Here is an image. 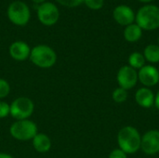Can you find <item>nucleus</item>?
I'll list each match as a JSON object with an SVG mask.
<instances>
[{
    "label": "nucleus",
    "instance_id": "nucleus-27",
    "mask_svg": "<svg viewBox=\"0 0 159 158\" xmlns=\"http://www.w3.org/2000/svg\"><path fill=\"white\" fill-rule=\"evenodd\" d=\"M138 1H140V2H142V3H145V4H147V3H151L152 1H154V0H138Z\"/></svg>",
    "mask_w": 159,
    "mask_h": 158
},
{
    "label": "nucleus",
    "instance_id": "nucleus-9",
    "mask_svg": "<svg viewBox=\"0 0 159 158\" xmlns=\"http://www.w3.org/2000/svg\"><path fill=\"white\" fill-rule=\"evenodd\" d=\"M141 150L148 156L159 153V130H149L142 136Z\"/></svg>",
    "mask_w": 159,
    "mask_h": 158
},
{
    "label": "nucleus",
    "instance_id": "nucleus-29",
    "mask_svg": "<svg viewBox=\"0 0 159 158\" xmlns=\"http://www.w3.org/2000/svg\"><path fill=\"white\" fill-rule=\"evenodd\" d=\"M158 71H159V67H158Z\"/></svg>",
    "mask_w": 159,
    "mask_h": 158
},
{
    "label": "nucleus",
    "instance_id": "nucleus-11",
    "mask_svg": "<svg viewBox=\"0 0 159 158\" xmlns=\"http://www.w3.org/2000/svg\"><path fill=\"white\" fill-rule=\"evenodd\" d=\"M135 12L127 5H119L113 10V18L121 26H128L135 21Z\"/></svg>",
    "mask_w": 159,
    "mask_h": 158
},
{
    "label": "nucleus",
    "instance_id": "nucleus-24",
    "mask_svg": "<svg viewBox=\"0 0 159 158\" xmlns=\"http://www.w3.org/2000/svg\"><path fill=\"white\" fill-rule=\"evenodd\" d=\"M155 106L159 110V90L155 97Z\"/></svg>",
    "mask_w": 159,
    "mask_h": 158
},
{
    "label": "nucleus",
    "instance_id": "nucleus-26",
    "mask_svg": "<svg viewBox=\"0 0 159 158\" xmlns=\"http://www.w3.org/2000/svg\"><path fill=\"white\" fill-rule=\"evenodd\" d=\"M34 3H35V4H42V3H44L45 2V0H32Z\"/></svg>",
    "mask_w": 159,
    "mask_h": 158
},
{
    "label": "nucleus",
    "instance_id": "nucleus-8",
    "mask_svg": "<svg viewBox=\"0 0 159 158\" xmlns=\"http://www.w3.org/2000/svg\"><path fill=\"white\" fill-rule=\"evenodd\" d=\"M116 80L120 88L126 90L131 89L138 82V72L129 65H124L118 70Z\"/></svg>",
    "mask_w": 159,
    "mask_h": 158
},
{
    "label": "nucleus",
    "instance_id": "nucleus-7",
    "mask_svg": "<svg viewBox=\"0 0 159 158\" xmlns=\"http://www.w3.org/2000/svg\"><path fill=\"white\" fill-rule=\"evenodd\" d=\"M37 17L42 24L51 26L58 21L60 18V11L53 3L44 2L37 7Z\"/></svg>",
    "mask_w": 159,
    "mask_h": 158
},
{
    "label": "nucleus",
    "instance_id": "nucleus-3",
    "mask_svg": "<svg viewBox=\"0 0 159 158\" xmlns=\"http://www.w3.org/2000/svg\"><path fill=\"white\" fill-rule=\"evenodd\" d=\"M29 58L35 66L42 69L51 68L57 61L56 52L47 45H37L33 47Z\"/></svg>",
    "mask_w": 159,
    "mask_h": 158
},
{
    "label": "nucleus",
    "instance_id": "nucleus-20",
    "mask_svg": "<svg viewBox=\"0 0 159 158\" xmlns=\"http://www.w3.org/2000/svg\"><path fill=\"white\" fill-rule=\"evenodd\" d=\"M84 3L90 9L98 10L103 7V0H84Z\"/></svg>",
    "mask_w": 159,
    "mask_h": 158
},
{
    "label": "nucleus",
    "instance_id": "nucleus-2",
    "mask_svg": "<svg viewBox=\"0 0 159 158\" xmlns=\"http://www.w3.org/2000/svg\"><path fill=\"white\" fill-rule=\"evenodd\" d=\"M136 24L142 30L153 31L159 28V7L156 5H144L135 16Z\"/></svg>",
    "mask_w": 159,
    "mask_h": 158
},
{
    "label": "nucleus",
    "instance_id": "nucleus-6",
    "mask_svg": "<svg viewBox=\"0 0 159 158\" xmlns=\"http://www.w3.org/2000/svg\"><path fill=\"white\" fill-rule=\"evenodd\" d=\"M7 17L15 25L23 26L28 23L31 13L25 3L21 1H14L7 7Z\"/></svg>",
    "mask_w": 159,
    "mask_h": 158
},
{
    "label": "nucleus",
    "instance_id": "nucleus-14",
    "mask_svg": "<svg viewBox=\"0 0 159 158\" xmlns=\"http://www.w3.org/2000/svg\"><path fill=\"white\" fill-rule=\"evenodd\" d=\"M33 141V147L34 149L40 154H45L49 152L52 146V142L50 138L45 133H37Z\"/></svg>",
    "mask_w": 159,
    "mask_h": 158
},
{
    "label": "nucleus",
    "instance_id": "nucleus-18",
    "mask_svg": "<svg viewBox=\"0 0 159 158\" xmlns=\"http://www.w3.org/2000/svg\"><path fill=\"white\" fill-rule=\"evenodd\" d=\"M128 90L118 87L116 88L113 93H112V99L116 103H122V102H125L128 99Z\"/></svg>",
    "mask_w": 159,
    "mask_h": 158
},
{
    "label": "nucleus",
    "instance_id": "nucleus-25",
    "mask_svg": "<svg viewBox=\"0 0 159 158\" xmlns=\"http://www.w3.org/2000/svg\"><path fill=\"white\" fill-rule=\"evenodd\" d=\"M0 158H14L12 156L7 154V153H0Z\"/></svg>",
    "mask_w": 159,
    "mask_h": 158
},
{
    "label": "nucleus",
    "instance_id": "nucleus-1",
    "mask_svg": "<svg viewBox=\"0 0 159 158\" xmlns=\"http://www.w3.org/2000/svg\"><path fill=\"white\" fill-rule=\"evenodd\" d=\"M142 136L137 129L132 126L122 128L117 134V143L119 149L127 155L137 153L141 149Z\"/></svg>",
    "mask_w": 159,
    "mask_h": 158
},
{
    "label": "nucleus",
    "instance_id": "nucleus-23",
    "mask_svg": "<svg viewBox=\"0 0 159 158\" xmlns=\"http://www.w3.org/2000/svg\"><path fill=\"white\" fill-rule=\"evenodd\" d=\"M108 158H128V155L125 152H123L121 149L116 148V149H114L109 154Z\"/></svg>",
    "mask_w": 159,
    "mask_h": 158
},
{
    "label": "nucleus",
    "instance_id": "nucleus-22",
    "mask_svg": "<svg viewBox=\"0 0 159 158\" xmlns=\"http://www.w3.org/2000/svg\"><path fill=\"white\" fill-rule=\"evenodd\" d=\"M58 3H60L61 5L64 6V7H75L79 6L81 3L84 2V0H56Z\"/></svg>",
    "mask_w": 159,
    "mask_h": 158
},
{
    "label": "nucleus",
    "instance_id": "nucleus-19",
    "mask_svg": "<svg viewBox=\"0 0 159 158\" xmlns=\"http://www.w3.org/2000/svg\"><path fill=\"white\" fill-rule=\"evenodd\" d=\"M9 92H10L9 83L6 79L0 78V100L7 97Z\"/></svg>",
    "mask_w": 159,
    "mask_h": 158
},
{
    "label": "nucleus",
    "instance_id": "nucleus-5",
    "mask_svg": "<svg viewBox=\"0 0 159 158\" xmlns=\"http://www.w3.org/2000/svg\"><path fill=\"white\" fill-rule=\"evenodd\" d=\"M34 111L33 101L27 97H19L10 104V115L16 120L28 119Z\"/></svg>",
    "mask_w": 159,
    "mask_h": 158
},
{
    "label": "nucleus",
    "instance_id": "nucleus-4",
    "mask_svg": "<svg viewBox=\"0 0 159 158\" xmlns=\"http://www.w3.org/2000/svg\"><path fill=\"white\" fill-rule=\"evenodd\" d=\"M9 133L15 140L26 142L34 139L38 133V129L36 124L29 119L17 120L10 126Z\"/></svg>",
    "mask_w": 159,
    "mask_h": 158
},
{
    "label": "nucleus",
    "instance_id": "nucleus-13",
    "mask_svg": "<svg viewBox=\"0 0 159 158\" xmlns=\"http://www.w3.org/2000/svg\"><path fill=\"white\" fill-rule=\"evenodd\" d=\"M156 95L149 88H141L135 93V102L143 108L148 109L155 105Z\"/></svg>",
    "mask_w": 159,
    "mask_h": 158
},
{
    "label": "nucleus",
    "instance_id": "nucleus-28",
    "mask_svg": "<svg viewBox=\"0 0 159 158\" xmlns=\"http://www.w3.org/2000/svg\"><path fill=\"white\" fill-rule=\"evenodd\" d=\"M157 45H158V47H159V37H158V44H157Z\"/></svg>",
    "mask_w": 159,
    "mask_h": 158
},
{
    "label": "nucleus",
    "instance_id": "nucleus-17",
    "mask_svg": "<svg viewBox=\"0 0 159 158\" xmlns=\"http://www.w3.org/2000/svg\"><path fill=\"white\" fill-rule=\"evenodd\" d=\"M145 58L141 52H133L129 56V65L135 70H140L145 65Z\"/></svg>",
    "mask_w": 159,
    "mask_h": 158
},
{
    "label": "nucleus",
    "instance_id": "nucleus-16",
    "mask_svg": "<svg viewBox=\"0 0 159 158\" xmlns=\"http://www.w3.org/2000/svg\"><path fill=\"white\" fill-rule=\"evenodd\" d=\"M143 56L145 61L150 63L159 62V47L156 44H150L145 47L143 50Z\"/></svg>",
    "mask_w": 159,
    "mask_h": 158
},
{
    "label": "nucleus",
    "instance_id": "nucleus-10",
    "mask_svg": "<svg viewBox=\"0 0 159 158\" xmlns=\"http://www.w3.org/2000/svg\"><path fill=\"white\" fill-rule=\"evenodd\" d=\"M138 80L145 87L151 88L159 83V71L154 65H144L138 71Z\"/></svg>",
    "mask_w": 159,
    "mask_h": 158
},
{
    "label": "nucleus",
    "instance_id": "nucleus-12",
    "mask_svg": "<svg viewBox=\"0 0 159 158\" xmlns=\"http://www.w3.org/2000/svg\"><path fill=\"white\" fill-rule=\"evenodd\" d=\"M31 48L29 45L23 41L13 42L9 47L10 57L17 61H23L30 57Z\"/></svg>",
    "mask_w": 159,
    "mask_h": 158
},
{
    "label": "nucleus",
    "instance_id": "nucleus-21",
    "mask_svg": "<svg viewBox=\"0 0 159 158\" xmlns=\"http://www.w3.org/2000/svg\"><path fill=\"white\" fill-rule=\"evenodd\" d=\"M10 115V104L0 101V118H5Z\"/></svg>",
    "mask_w": 159,
    "mask_h": 158
},
{
    "label": "nucleus",
    "instance_id": "nucleus-15",
    "mask_svg": "<svg viewBox=\"0 0 159 158\" xmlns=\"http://www.w3.org/2000/svg\"><path fill=\"white\" fill-rule=\"evenodd\" d=\"M143 36V30L142 28L136 24L132 23L125 27L124 29V38L126 41L129 43H135L139 41Z\"/></svg>",
    "mask_w": 159,
    "mask_h": 158
}]
</instances>
